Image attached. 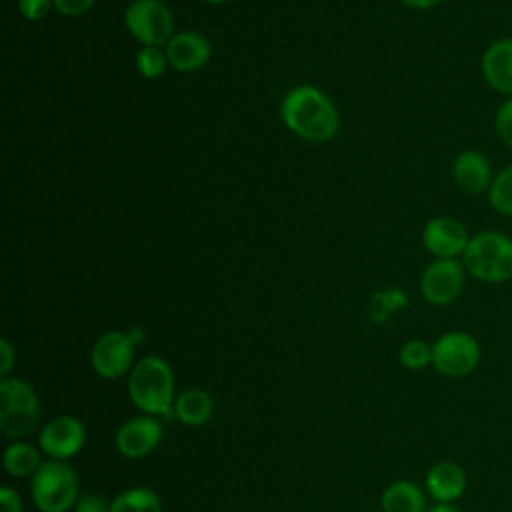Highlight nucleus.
I'll return each instance as SVG.
<instances>
[{"label": "nucleus", "instance_id": "nucleus-26", "mask_svg": "<svg viewBox=\"0 0 512 512\" xmlns=\"http://www.w3.org/2000/svg\"><path fill=\"white\" fill-rule=\"evenodd\" d=\"M74 512H110V502L102 494H84L76 500Z\"/></svg>", "mask_w": 512, "mask_h": 512}, {"label": "nucleus", "instance_id": "nucleus-4", "mask_svg": "<svg viewBox=\"0 0 512 512\" xmlns=\"http://www.w3.org/2000/svg\"><path fill=\"white\" fill-rule=\"evenodd\" d=\"M80 484L74 468L64 460H46L30 480L32 502L40 512H68L74 508Z\"/></svg>", "mask_w": 512, "mask_h": 512}, {"label": "nucleus", "instance_id": "nucleus-31", "mask_svg": "<svg viewBox=\"0 0 512 512\" xmlns=\"http://www.w3.org/2000/svg\"><path fill=\"white\" fill-rule=\"evenodd\" d=\"M426 512H462V510L456 508L454 504H436V506H432V508L426 510Z\"/></svg>", "mask_w": 512, "mask_h": 512}, {"label": "nucleus", "instance_id": "nucleus-1", "mask_svg": "<svg viewBox=\"0 0 512 512\" xmlns=\"http://www.w3.org/2000/svg\"><path fill=\"white\" fill-rule=\"evenodd\" d=\"M280 116L290 132L308 142H328L340 130V114L334 102L310 84L296 86L284 96Z\"/></svg>", "mask_w": 512, "mask_h": 512}, {"label": "nucleus", "instance_id": "nucleus-21", "mask_svg": "<svg viewBox=\"0 0 512 512\" xmlns=\"http://www.w3.org/2000/svg\"><path fill=\"white\" fill-rule=\"evenodd\" d=\"M486 200L496 214L512 218V162L494 174Z\"/></svg>", "mask_w": 512, "mask_h": 512}, {"label": "nucleus", "instance_id": "nucleus-25", "mask_svg": "<svg viewBox=\"0 0 512 512\" xmlns=\"http://www.w3.org/2000/svg\"><path fill=\"white\" fill-rule=\"evenodd\" d=\"M52 6H54L52 0H18V10L26 20L44 18Z\"/></svg>", "mask_w": 512, "mask_h": 512}, {"label": "nucleus", "instance_id": "nucleus-14", "mask_svg": "<svg viewBox=\"0 0 512 512\" xmlns=\"http://www.w3.org/2000/svg\"><path fill=\"white\" fill-rule=\"evenodd\" d=\"M480 74L490 90L512 96V36L492 40L480 56Z\"/></svg>", "mask_w": 512, "mask_h": 512}, {"label": "nucleus", "instance_id": "nucleus-13", "mask_svg": "<svg viewBox=\"0 0 512 512\" xmlns=\"http://www.w3.org/2000/svg\"><path fill=\"white\" fill-rule=\"evenodd\" d=\"M160 440L162 424L150 414L128 418L116 432V448L126 458H142L150 454Z\"/></svg>", "mask_w": 512, "mask_h": 512}, {"label": "nucleus", "instance_id": "nucleus-12", "mask_svg": "<svg viewBox=\"0 0 512 512\" xmlns=\"http://www.w3.org/2000/svg\"><path fill=\"white\" fill-rule=\"evenodd\" d=\"M450 172H452L454 184L464 194H472V196L486 194L496 174L490 158L476 148L460 150L452 160Z\"/></svg>", "mask_w": 512, "mask_h": 512}, {"label": "nucleus", "instance_id": "nucleus-16", "mask_svg": "<svg viewBox=\"0 0 512 512\" xmlns=\"http://www.w3.org/2000/svg\"><path fill=\"white\" fill-rule=\"evenodd\" d=\"M426 492L436 504H454L468 486L466 470L454 460H440L426 472Z\"/></svg>", "mask_w": 512, "mask_h": 512}, {"label": "nucleus", "instance_id": "nucleus-7", "mask_svg": "<svg viewBox=\"0 0 512 512\" xmlns=\"http://www.w3.org/2000/svg\"><path fill=\"white\" fill-rule=\"evenodd\" d=\"M128 32L142 46H166L174 36V16L160 0H134L124 12Z\"/></svg>", "mask_w": 512, "mask_h": 512}, {"label": "nucleus", "instance_id": "nucleus-6", "mask_svg": "<svg viewBox=\"0 0 512 512\" xmlns=\"http://www.w3.org/2000/svg\"><path fill=\"white\" fill-rule=\"evenodd\" d=\"M482 358L478 340L464 330H450L432 344V366L448 378H464L472 374Z\"/></svg>", "mask_w": 512, "mask_h": 512}, {"label": "nucleus", "instance_id": "nucleus-5", "mask_svg": "<svg viewBox=\"0 0 512 512\" xmlns=\"http://www.w3.org/2000/svg\"><path fill=\"white\" fill-rule=\"evenodd\" d=\"M40 422V400L30 382L2 378L0 382V430L6 438L22 440Z\"/></svg>", "mask_w": 512, "mask_h": 512}, {"label": "nucleus", "instance_id": "nucleus-3", "mask_svg": "<svg viewBox=\"0 0 512 512\" xmlns=\"http://www.w3.org/2000/svg\"><path fill=\"white\" fill-rule=\"evenodd\" d=\"M466 272L482 284L512 280V236L502 230H480L470 236L462 254Z\"/></svg>", "mask_w": 512, "mask_h": 512}, {"label": "nucleus", "instance_id": "nucleus-10", "mask_svg": "<svg viewBox=\"0 0 512 512\" xmlns=\"http://www.w3.org/2000/svg\"><path fill=\"white\" fill-rule=\"evenodd\" d=\"M84 442L86 428L72 414L54 416L42 426L38 434V446L50 460H70L82 450Z\"/></svg>", "mask_w": 512, "mask_h": 512}, {"label": "nucleus", "instance_id": "nucleus-29", "mask_svg": "<svg viewBox=\"0 0 512 512\" xmlns=\"http://www.w3.org/2000/svg\"><path fill=\"white\" fill-rule=\"evenodd\" d=\"M14 364H16V350L6 338H2L0 340V376L8 378Z\"/></svg>", "mask_w": 512, "mask_h": 512}, {"label": "nucleus", "instance_id": "nucleus-30", "mask_svg": "<svg viewBox=\"0 0 512 512\" xmlns=\"http://www.w3.org/2000/svg\"><path fill=\"white\" fill-rule=\"evenodd\" d=\"M406 8H412V10H430L438 4H442L444 0H400Z\"/></svg>", "mask_w": 512, "mask_h": 512}, {"label": "nucleus", "instance_id": "nucleus-19", "mask_svg": "<svg viewBox=\"0 0 512 512\" xmlns=\"http://www.w3.org/2000/svg\"><path fill=\"white\" fill-rule=\"evenodd\" d=\"M40 464V452L36 450V446L24 440H14L6 446L2 454V466L14 478H32Z\"/></svg>", "mask_w": 512, "mask_h": 512}, {"label": "nucleus", "instance_id": "nucleus-32", "mask_svg": "<svg viewBox=\"0 0 512 512\" xmlns=\"http://www.w3.org/2000/svg\"><path fill=\"white\" fill-rule=\"evenodd\" d=\"M204 2H208V4H222V2H226V0H204Z\"/></svg>", "mask_w": 512, "mask_h": 512}, {"label": "nucleus", "instance_id": "nucleus-27", "mask_svg": "<svg viewBox=\"0 0 512 512\" xmlns=\"http://www.w3.org/2000/svg\"><path fill=\"white\" fill-rule=\"evenodd\" d=\"M52 2H54V8L64 16L86 14L94 4V0H52Z\"/></svg>", "mask_w": 512, "mask_h": 512}, {"label": "nucleus", "instance_id": "nucleus-15", "mask_svg": "<svg viewBox=\"0 0 512 512\" xmlns=\"http://www.w3.org/2000/svg\"><path fill=\"white\" fill-rule=\"evenodd\" d=\"M168 64L178 72H196L200 70L212 54V46L206 36L200 32H178L164 46Z\"/></svg>", "mask_w": 512, "mask_h": 512}, {"label": "nucleus", "instance_id": "nucleus-8", "mask_svg": "<svg viewBox=\"0 0 512 512\" xmlns=\"http://www.w3.org/2000/svg\"><path fill=\"white\" fill-rule=\"evenodd\" d=\"M466 268L458 258H434L420 276V294L432 306L456 302L464 290Z\"/></svg>", "mask_w": 512, "mask_h": 512}, {"label": "nucleus", "instance_id": "nucleus-20", "mask_svg": "<svg viewBox=\"0 0 512 512\" xmlns=\"http://www.w3.org/2000/svg\"><path fill=\"white\" fill-rule=\"evenodd\" d=\"M110 512H162V500L152 488L136 486L114 496Z\"/></svg>", "mask_w": 512, "mask_h": 512}, {"label": "nucleus", "instance_id": "nucleus-22", "mask_svg": "<svg viewBox=\"0 0 512 512\" xmlns=\"http://www.w3.org/2000/svg\"><path fill=\"white\" fill-rule=\"evenodd\" d=\"M168 66V56L162 46H142L136 52V70L142 78H158Z\"/></svg>", "mask_w": 512, "mask_h": 512}, {"label": "nucleus", "instance_id": "nucleus-11", "mask_svg": "<svg viewBox=\"0 0 512 512\" xmlns=\"http://www.w3.org/2000/svg\"><path fill=\"white\" fill-rule=\"evenodd\" d=\"M470 236L454 216H434L422 228V244L434 258H462Z\"/></svg>", "mask_w": 512, "mask_h": 512}, {"label": "nucleus", "instance_id": "nucleus-18", "mask_svg": "<svg viewBox=\"0 0 512 512\" xmlns=\"http://www.w3.org/2000/svg\"><path fill=\"white\" fill-rule=\"evenodd\" d=\"M214 400L202 388H188L174 402L176 418L186 426H202L212 418Z\"/></svg>", "mask_w": 512, "mask_h": 512}, {"label": "nucleus", "instance_id": "nucleus-24", "mask_svg": "<svg viewBox=\"0 0 512 512\" xmlns=\"http://www.w3.org/2000/svg\"><path fill=\"white\" fill-rule=\"evenodd\" d=\"M494 130L500 142L512 148V96L504 98V102L496 108L494 114Z\"/></svg>", "mask_w": 512, "mask_h": 512}, {"label": "nucleus", "instance_id": "nucleus-23", "mask_svg": "<svg viewBox=\"0 0 512 512\" xmlns=\"http://www.w3.org/2000/svg\"><path fill=\"white\" fill-rule=\"evenodd\" d=\"M400 364L408 370H424L432 364V346L420 338L408 340L400 348Z\"/></svg>", "mask_w": 512, "mask_h": 512}, {"label": "nucleus", "instance_id": "nucleus-9", "mask_svg": "<svg viewBox=\"0 0 512 512\" xmlns=\"http://www.w3.org/2000/svg\"><path fill=\"white\" fill-rule=\"evenodd\" d=\"M134 348L136 344L132 342L128 332H120V330L104 332L94 342L90 352L92 370L106 380H116L124 376L128 370L134 368L132 366Z\"/></svg>", "mask_w": 512, "mask_h": 512}, {"label": "nucleus", "instance_id": "nucleus-2", "mask_svg": "<svg viewBox=\"0 0 512 512\" xmlns=\"http://www.w3.org/2000/svg\"><path fill=\"white\" fill-rule=\"evenodd\" d=\"M128 396L132 404L150 416H168L174 408V374L160 356H144L128 376Z\"/></svg>", "mask_w": 512, "mask_h": 512}, {"label": "nucleus", "instance_id": "nucleus-28", "mask_svg": "<svg viewBox=\"0 0 512 512\" xmlns=\"http://www.w3.org/2000/svg\"><path fill=\"white\" fill-rule=\"evenodd\" d=\"M0 512H24L20 494L10 486L0 488Z\"/></svg>", "mask_w": 512, "mask_h": 512}, {"label": "nucleus", "instance_id": "nucleus-17", "mask_svg": "<svg viewBox=\"0 0 512 512\" xmlns=\"http://www.w3.org/2000/svg\"><path fill=\"white\" fill-rule=\"evenodd\" d=\"M382 512H426L422 488L410 480H394L380 498Z\"/></svg>", "mask_w": 512, "mask_h": 512}]
</instances>
